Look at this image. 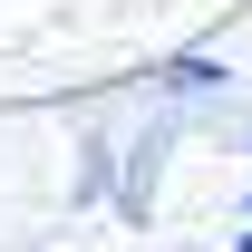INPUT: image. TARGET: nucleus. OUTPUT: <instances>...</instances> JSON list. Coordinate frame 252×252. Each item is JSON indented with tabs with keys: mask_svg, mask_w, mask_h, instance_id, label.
Instances as JSON below:
<instances>
[{
	"mask_svg": "<svg viewBox=\"0 0 252 252\" xmlns=\"http://www.w3.org/2000/svg\"><path fill=\"white\" fill-rule=\"evenodd\" d=\"M175 126H185V107L165 97V107L136 126V136H117V214H126V223H146V214H156V175H165V146H175Z\"/></svg>",
	"mask_w": 252,
	"mask_h": 252,
	"instance_id": "obj_1",
	"label": "nucleus"
},
{
	"mask_svg": "<svg viewBox=\"0 0 252 252\" xmlns=\"http://www.w3.org/2000/svg\"><path fill=\"white\" fill-rule=\"evenodd\" d=\"M156 97H175V107H214V97H233V59H214V49H175V59L156 68Z\"/></svg>",
	"mask_w": 252,
	"mask_h": 252,
	"instance_id": "obj_2",
	"label": "nucleus"
},
{
	"mask_svg": "<svg viewBox=\"0 0 252 252\" xmlns=\"http://www.w3.org/2000/svg\"><path fill=\"white\" fill-rule=\"evenodd\" d=\"M78 204H117V126H88V146H78Z\"/></svg>",
	"mask_w": 252,
	"mask_h": 252,
	"instance_id": "obj_3",
	"label": "nucleus"
},
{
	"mask_svg": "<svg viewBox=\"0 0 252 252\" xmlns=\"http://www.w3.org/2000/svg\"><path fill=\"white\" fill-rule=\"evenodd\" d=\"M233 252H252V214H243V233H233Z\"/></svg>",
	"mask_w": 252,
	"mask_h": 252,
	"instance_id": "obj_4",
	"label": "nucleus"
},
{
	"mask_svg": "<svg viewBox=\"0 0 252 252\" xmlns=\"http://www.w3.org/2000/svg\"><path fill=\"white\" fill-rule=\"evenodd\" d=\"M243 146H252V126H243Z\"/></svg>",
	"mask_w": 252,
	"mask_h": 252,
	"instance_id": "obj_5",
	"label": "nucleus"
},
{
	"mask_svg": "<svg viewBox=\"0 0 252 252\" xmlns=\"http://www.w3.org/2000/svg\"><path fill=\"white\" fill-rule=\"evenodd\" d=\"M243 214H252V194H243Z\"/></svg>",
	"mask_w": 252,
	"mask_h": 252,
	"instance_id": "obj_6",
	"label": "nucleus"
}]
</instances>
